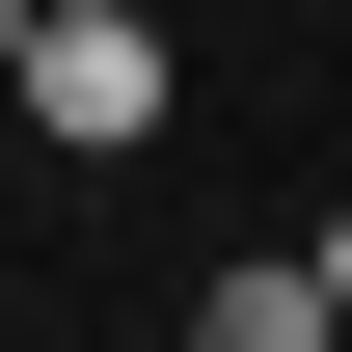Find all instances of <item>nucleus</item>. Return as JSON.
I'll return each mask as SVG.
<instances>
[{
    "instance_id": "1",
    "label": "nucleus",
    "mask_w": 352,
    "mask_h": 352,
    "mask_svg": "<svg viewBox=\"0 0 352 352\" xmlns=\"http://www.w3.org/2000/svg\"><path fill=\"white\" fill-rule=\"evenodd\" d=\"M0 109H28V135H163V0H54Z\"/></svg>"
},
{
    "instance_id": "2",
    "label": "nucleus",
    "mask_w": 352,
    "mask_h": 352,
    "mask_svg": "<svg viewBox=\"0 0 352 352\" xmlns=\"http://www.w3.org/2000/svg\"><path fill=\"white\" fill-rule=\"evenodd\" d=\"M190 352H352V298H325V244H298V271H217V325H190Z\"/></svg>"
},
{
    "instance_id": "3",
    "label": "nucleus",
    "mask_w": 352,
    "mask_h": 352,
    "mask_svg": "<svg viewBox=\"0 0 352 352\" xmlns=\"http://www.w3.org/2000/svg\"><path fill=\"white\" fill-rule=\"evenodd\" d=\"M28 28H54V0H0V82H28Z\"/></svg>"
},
{
    "instance_id": "4",
    "label": "nucleus",
    "mask_w": 352,
    "mask_h": 352,
    "mask_svg": "<svg viewBox=\"0 0 352 352\" xmlns=\"http://www.w3.org/2000/svg\"><path fill=\"white\" fill-rule=\"evenodd\" d=\"M325 298H352V217H325Z\"/></svg>"
}]
</instances>
